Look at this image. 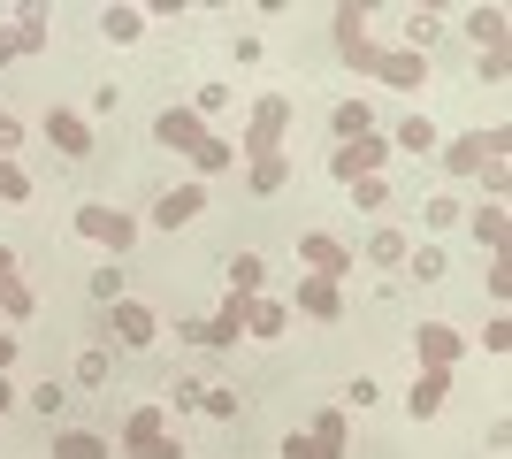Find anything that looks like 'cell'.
I'll use <instances>...</instances> for the list:
<instances>
[{
  "label": "cell",
  "mask_w": 512,
  "mask_h": 459,
  "mask_svg": "<svg viewBox=\"0 0 512 459\" xmlns=\"http://www.w3.org/2000/svg\"><path fill=\"white\" fill-rule=\"evenodd\" d=\"M291 92H260L253 100V123H245V138H237V153L245 161H268V153H283V138H291Z\"/></svg>",
  "instance_id": "cell-1"
},
{
  "label": "cell",
  "mask_w": 512,
  "mask_h": 459,
  "mask_svg": "<svg viewBox=\"0 0 512 459\" xmlns=\"http://www.w3.org/2000/svg\"><path fill=\"white\" fill-rule=\"evenodd\" d=\"M123 452L130 459H184V444L169 437V414H161V406H138V414L123 421Z\"/></svg>",
  "instance_id": "cell-2"
},
{
  "label": "cell",
  "mask_w": 512,
  "mask_h": 459,
  "mask_svg": "<svg viewBox=\"0 0 512 459\" xmlns=\"http://www.w3.org/2000/svg\"><path fill=\"white\" fill-rule=\"evenodd\" d=\"M77 238L107 245V253H130V245H138V222H130L123 207H100V199H85V207H77Z\"/></svg>",
  "instance_id": "cell-3"
},
{
  "label": "cell",
  "mask_w": 512,
  "mask_h": 459,
  "mask_svg": "<svg viewBox=\"0 0 512 459\" xmlns=\"http://www.w3.org/2000/svg\"><path fill=\"white\" fill-rule=\"evenodd\" d=\"M153 306H138V299H115L107 306V345H123V352H146L153 345Z\"/></svg>",
  "instance_id": "cell-4"
},
{
  "label": "cell",
  "mask_w": 512,
  "mask_h": 459,
  "mask_svg": "<svg viewBox=\"0 0 512 459\" xmlns=\"http://www.w3.org/2000/svg\"><path fill=\"white\" fill-rule=\"evenodd\" d=\"M505 146H512V131H467L459 146H444V169L451 176H482V161H497Z\"/></svg>",
  "instance_id": "cell-5"
},
{
  "label": "cell",
  "mask_w": 512,
  "mask_h": 459,
  "mask_svg": "<svg viewBox=\"0 0 512 459\" xmlns=\"http://www.w3.org/2000/svg\"><path fill=\"white\" fill-rule=\"evenodd\" d=\"M383 153H390V138H375V131H367V138H344V146L329 153V169H337V184H360V176H375V169H383Z\"/></svg>",
  "instance_id": "cell-6"
},
{
  "label": "cell",
  "mask_w": 512,
  "mask_h": 459,
  "mask_svg": "<svg viewBox=\"0 0 512 459\" xmlns=\"http://www.w3.org/2000/svg\"><path fill=\"white\" fill-rule=\"evenodd\" d=\"M299 261H306V276H321V284H337V276H352V253H344L329 230H306L299 238Z\"/></svg>",
  "instance_id": "cell-7"
},
{
  "label": "cell",
  "mask_w": 512,
  "mask_h": 459,
  "mask_svg": "<svg viewBox=\"0 0 512 459\" xmlns=\"http://www.w3.org/2000/svg\"><path fill=\"white\" fill-rule=\"evenodd\" d=\"M46 146L62 153V161H85L92 153V123L77 108H46Z\"/></svg>",
  "instance_id": "cell-8"
},
{
  "label": "cell",
  "mask_w": 512,
  "mask_h": 459,
  "mask_svg": "<svg viewBox=\"0 0 512 459\" xmlns=\"http://www.w3.org/2000/svg\"><path fill=\"white\" fill-rule=\"evenodd\" d=\"M153 146H169V153H199V146H207V123H199L192 108H161V115H153Z\"/></svg>",
  "instance_id": "cell-9"
},
{
  "label": "cell",
  "mask_w": 512,
  "mask_h": 459,
  "mask_svg": "<svg viewBox=\"0 0 512 459\" xmlns=\"http://www.w3.org/2000/svg\"><path fill=\"white\" fill-rule=\"evenodd\" d=\"M199 207H207V184H176V192L153 199V222H161V230H184V222H199Z\"/></svg>",
  "instance_id": "cell-10"
},
{
  "label": "cell",
  "mask_w": 512,
  "mask_h": 459,
  "mask_svg": "<svg viewBox=\"0 0 512 459\" xmlns=\"http://www.w3.org/2000/svg\"><path fill=\"white\" fill-rule=\"evenodd\" d=\"M31 284H23L16 276V253H8V245H0V322H31Z\"/></svg>",
  "instance_id": "cell-11"
},
{
  "label": "cell",
  "mask_w": 512,
  "mask_h": 459,
  "mask_svg": "<svg viewBox=\"0 0 512 459\" xmlns=\"http://www.w3.org/2000/svg\"><path fill=\"white\" fill-rule=\"evenodd\" d=\"M413 352H421V368H451V360H459V329L451 322H421L413 329Z\"/></svg>",
  "instance_id": "cell-12"
},
{
  "label": "cell",
  "mask_w": 512,
  "mask_h": 459,
  "mask_svg": "<svg viewBox=\"0 0 512 459\" xmlns=\"http://www.w3.org/2000/svg\"><path fill=\"white\" fill-rule=\"evenodd\" d=\"M291 314H314V322H337V314H344V299H337V284H321V276H299V299H291Z\"/></svg>",
  "instance_id": "cell-13"
},
{
  "label": "cell",
  "mask_w": 512,
  "mask_h": 459,
  "mask_svg": "<svg viewBox=\"0 0 512 459\" xmlns=\"http://www.w3.org/2000/svg\"><path fill=\"white\" fill-rule=\"evenodd\" d=\"M444 391H451V368H421V383L406 391V414H413V421H428L436 406H444Z\"/></svg>",
  "instance_id": "cell-14"
},
{
  "label": "cell",
  "mask_w": 512,
  "mask_h": 459,
  "mask_svg": "<svg viewBox=\"0 0 512 459\" xmlns=\"http://www.w3.org/2000/svg\"><path fill=\"white\" fill-rule=\"evenodd\" d=\"M46 452H54V459H115V444H107L100 429H62Z\"/></svg>",
  "instance_id": "cell-15"
},
{
  "label": "cell",
  "mask_w": 512,
  "mask_h": 459,
  "mask_svg": "<svg viewBox=\"0 0 512 459\" xmlns=\"http://www.w3.org/2000/svg\"><path fill=\"white\" fill-rule=\"evenodd\" d=\"M245 184H253V199H276L283 184H291V153H268V161H245Z\"/></svg>",
  "instance_id": "cell-16"
},
{
  "label": "cell",
  "mask_w": 512,
  "mask_h": 459,
  "mask_svg": "<svg viewBox=\"0 0 512 459\" xmlns=\"http://www.w3.org/2000/svg\"><path fill=\"white\" fill-rule=\"evenodd\" d=\"M8 39H16V54H39V46H46V8H39V0H23V8H16Z\"/></svg>",
  "instance_id": "cell-17"
},
{
  "label": "cell",
  "mask_w": 512,
  "mask_h": 459,
  "mask_svg": "<svg viewBox=\"0 0 512 459\" xmlns=\"http://www.w3.org/2000/svg\"><path fill=\"white\" fill-rule=\"evenodd\" d=\"M474 245H490V261L505 253V199H482V207H474Z\"/></svg>",
  "instance_id": "cell-18"
},
{
  "label": "cell",
  "mask_w": 512,
  "mask_h": 459,
  "mask_svg": "<svg viewBox=\"0 0 512 459\" xmlns=\"http://www.w3.org/2000/svg\"><path fill=\"white\" fill-rule=\"evenodd\" d=\"M306 437H314L321 452H337V459H344V437H352V421H344V406H321V414H314V429H306Z\"/></svg>",
  "instance_id": "cell-19"
},
{
  "label": "cell",
  "mask_w": 512,
  "mask_h": 459,
  "mask_svg": "<svg viewBox=\"0 0 512 459\" xmlns=\"http://www.w3.org/2000/svg\"><path fill=\"white\" fill-rule=\"evenodd\" d=\"M329 131L337 138H367L375 131V108H367V100H337V108H329Z\"/></svg>",
  "instance_id": "cell-20"
},
{
  "label": "cell",
  "mask_w": 512,
  "mask_h": 459,
  "mask_svg": "<svg viewBox=\"0 0 512 459\" xmlns=\"http://www.w3.org/2000/svg\"><path fill=\"white\" fill-rule=\"evenodd\" d=\"M467 39L497 54V46H505V8H467Z\"/></svg>",
  "instance_id": "cell-21"
},
{
  "label": "cell",
  "mask_w": 512,
  "mask_h": 459,
  "mask_svg": "<svg viewBox=\"0 0 512 459\" xmlns=\"http://www.w3.org/2000/svg\"><path fill=\"white\" fill-rule=\"evenodd\" d=\"M390 146H398V153H413V161H421V153H436V123H428V115H406V123H398V138H390Z\"/></svg>",
  "instance_id": "cell-22"
},
{
  "label": "cell",
  "mask_w": 512,
  "mask_h": 459,
  "mask_svg": "<svg viewBox=\"0 0 512 459\" xmlns=\"http://www.w3.org/2000/svg\"><path fill=\"white\" fill-rule=\"evenodd\" d=\"M107 375H115L107 345H85V352H77V391H107Z\"/></svg>",
  "instance_id": "cell-23"
},
{
  "label": "cell",
  "mask_w": 512,
  "mask_h": 459,
  "mask_svg": "<svg viewBox=\"0 0 512 459\" xmlns=\"http://www.w3.org/2000/svg\"><path fill=\"white\" fill-rule=\"evenodd\" d=\"M100 31H107L115 46H130L138 31H146V8H100Z\"/></svg>",
  "instance_id": "cell-24"
},
{
  "label": "cell",
  "mask_w": 512,
  "mask_h": 459,
  "mask_svg": "<svg viewBox=\"0 0 512 459\" xmlns=\"http://www.w3.org/2000/svg\"><path fill=\"white\" fill-rule=\"evenodd\" d=\"M260 276H268L260 253H230V291H237V299H260Z\"/></svg>",
  "instance_id": "cell-25"
},
{
  "label": "cell",
  "mask_w": 512,
  "mask_h": 459,
  "mask_svg": "<svg viewBox=\"0 0 512 459\" xmlns=\"http://www.w3.org/2000/svg\"><path fill=\"white\" fill-rule=\"evenodd\" d=\"M283 329H291V306L283 299H253V329H245V337H283Z\"/></svg>",
  "instance_id": "cell-26"
},
{
  "label": "cell",
  "mask_w": 512,
  "mask_h": 459,
  "mask_svg": "<svg viewBox=\"0 0 512 459\" xmlns=\"http://www.w3.org/2000/svg\"><path fill=\"white\" fill-rule=\"evenodd\" d=\"M406 253H413V245L398 238V230H375V238H367V261H375V268H406Z\"/></svg>",
  "instance_id": "cell-27"
},
{
  "label": "cell",
  "mask_w": 512,
  "mask_h": 459,
  "mask_svg": "<svg viewBox=\"0 0 512 459\" xmlns=\"http://www.w3.org/2000/svg\"><path fill=\"white\" fill-rule=\"evenodd\" d=\"M0 207H31V176L16 161H0Z\"/></svg>",
  "instance_id": "cell-28"
},
{
  "label": "cell",
  "mask_w": 512,
  "mask_h": 459,
  "mask_svg": "<svg viewBox=\"0 0 512 459\" xmlns=\"http://www.w3.org/2000/svg\"><path fill=\"white\" fill-rule=\"evenodd\" d=\"M352 207H360V215H383V207H390V184H383V176H360V184H352Z\"/></svg>",
  "instance_id": "cell-29"
},
{
  "label": "cell",
  "mask_w": 512,
  "mask_h": 459,
  "mask_svg": "<svg viewBox=\"0 0 512 459\" xmlns=\"http://www.w3.org/2000/svg\"><path fill=\"white\" fill-rule=\"evenodd\" d=\"M406 268L421 276V284H436V276H444V245H413V253H406Z\"/></svg>",
  "instance_id": "cell-30"
},
{
  "label": "cell",
  "mask_w": 512,
  "mask_h": 459,
  "mask_svg": "<svg viewBox=\"0 0 512 459\" xmlns=\"http://www.w3.org/2000/svg\"><path fill=\"white\" fill-rule=\"evenodd\" d=\"M92 299H100V306L123 299V268H92Z\"/></svg>",
  "instance_id": "cell-31"
},
{
  "label": "cell",
  "mask_w": 512,
  "mask_h": 459,
  "mask_svg": "<svg viewBox=\"0 0 512 459\" xmlns=\"http://www.w3.org/2000/svg\"><path fill=\"white\" fill-rule=\"evenodd\" d=\"M199 414H214V421H237V391H199Z\"/></svg>",
  "instance_id": "cell-32"
},
{
  "label": "cell",
  "mask_w": 512,
  "mask_h": 459,
  "mask_svg": "<svg viewBox=\"0 0 512 459\" xmlns=\"http://www.w3.org/2000/svg\"><path fill=\"white\" fill-rule=\"evenodd\" d=\"M276 452H283V459H337V452H321V444H314V437H299V429H291V437H283V444H276Z\"/></svg>",
  "instance_id": "cell-33"
},
{
  "label": "cell",
  "mask_w": 512,
  "mask_h": 459,
  "mask_svg": "<svg viewBox=\"0 0 512 459\" xmlns=\"http://www.w3.org/2000/svg\"><path fill=\"white\" fill-rule=\"evenodd\" d=\"M62 391L69 383H31V406H39V414H62Z\"/></svg>",
  "instance_id": "cell-34"
},
{
  "label": "cell",
  "mask_w": 512,
  "mask_h": 459,
  "mask_svg": "<svg viewBox=\"0 0 512 459\" xmlns=\"http://www.w3.org/2000/svg\"><path fill=\"white\" fill-rule=\"evenodd\" d=\"M505 77H512V54H505V46H497V54H482V85H505Z\"/></svg>",
  "instance_id": "cell-35"
},
{
  "label": "cell",
  "mask_w": 512,
  "mask_h": 459,
  "mask_svg": "<svg viewBox=\"0 0 512 459\" xmlns=\"http://www.w3.org/2000/svg\"><path fill=\"white\" fill-rule=\"evenodd\" d=\"M214 108H230V85H199V108H192V115H199V123H207Z\"/></svg>",
  "instance_id": "cell-36"
},
{
  "label": "cell",
  "mask_w": 512,
  "mask_h": 459,
  "mask_svg": "<svg viewBox=\"0 0 512 459\" xmlns=\"http://www.w3.org/2000/svg\"><path fill=\"white\" fill-rule=\"evenodd\" d=\"M482 184H490V199H505V184H512V169H505V153H497V161H482Z\"/></svg>",
  "instance_id": "cell-37"
},
{
  "label": "cell",
  "mask_w": 512,
  "mask_h": 459,
  "mask_svg": "<svg viewBox=\"0 0 512 459\" xmlns=\"http://www.w3.org/2000/svg\"><path fill=\"white\" fill-rule=\"evenodd\" d=\"M23 146V123H16V115H8V108H0V161H8V153H16Z\"/></svg>",
  "instance_id": "cell-38"
},
{
  "label": "cell",
  "mask_w": 512,
  "mask_h": 459,
  "mask_svg": "<svg viewBox=\"0 0 512 459\" xmlns=\"http://www.w3.org/2000/svg\"><path fill=\"white\" fill-rule=\"evenodd\" d=\"M199 391H207L199 375H176V383H169V398H176V406H199Z\"/></svg>",
  "instance_id": "cell-39"
},
{
  "label": "cell",
  "mask_w": 512,
  "mask_h": 459,
  "mask_svg": "<svg viewBox=\"0 0 512 459\" xmlns=\"http://www.w3.org/2000/svg\"><path fill=\"white\" fill-rule=\"evenodd\" d=\"M8 360H16V337H8V329H0V368H8Z\"/></svg>",
  "instance_id": "cell-40"
},
{
  "label": "cell",
  "mask_w": 512,
  "mask_h": 459,
  "mask_svg": "<svg viewBox=\"0 0 512 459\" xmlns=\"http://www.w3.org/2000/svg\"><path fill=\"white\" fill-rule=\"evenodd\" d=\"M0 62H16V39H8V31H0Z\"/></svg>",
  "instance_id": "cell-41"
},
{
  "label": "cell",
  "mask_w": 512,
  "mask_h": 459,
  "mask_svg": "<svg viewBox=\"0 0 512 459\" xmlns=\"http://www.w3.org/2000/svg\"><path fill=\"white\" fill-rule=\"evenodd\" d=\"M8 406H16V383H0V414H8Z\"/></svg>",
  "instance_id": "cell-42"
}]
</instances>
